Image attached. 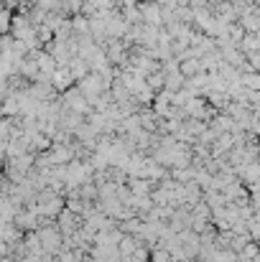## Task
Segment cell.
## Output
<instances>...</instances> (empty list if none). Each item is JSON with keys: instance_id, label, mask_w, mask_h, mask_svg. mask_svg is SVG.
Masks as SVG:
<instances>
[{"instance_id": "1", "label": "cell", "mask_w": 260, "mask_h": 262, "mask_svg": "<svg viewBox=\"0 0 260 262\" xmlns=\"http://www.w3.org/2000/svg\"><path fill=\"white\" fill-rule=\"evenodd\" d=\"M110 87H112V84H107V82H105V79H102L97 72H89L85 79H79V87H77V89L85 94L87 102H97L102 94H107V92H110Z\"/></svg>"}, {"instance_id": "10", "label": "cell", "mask_w": 260, "mask_h": 262, "mask_svg": "<svg viewBox=\"0 0 260 262\" xmlns=\"http://www.w3.org/2000/svg\"><path fill=\"white\" fill-rule=\"evenodd\" d=\"M146 84L153 89V92H161V89L166 87V77H164V72H156V74H148L146 77Z\"/></svg>"}, {"instance_id": "2", "label": "cell", "mask_w": 260, "mask_h": 262, "mask_svg": "<svg viewBox=\"0 0 260 262\" xmlns=\"http://www.w3.org/2000/svg\"><path fill=\"white\" fill-rule=\"evenodd\" d=\"M138 10H141V18H143V26H156L161 28L164 26V18H161V5L158 3H138Z\"/></svg>"}, {"instance_id": "11", "label": "cell", "mask_w": 260, "mask_h": 262, "mask_svg": "<svg viewBox=\"0 0 260 262\" xmlns=\"http://www.w3.org/2000/svg\"><path fill=\"white\" fill-rule=\"evenodd\" d=\"M10 20H13V13L10 10H0V36H8L10 33Z\"/></svg>"}, {"instance_id": "9", "label": "cell", "mask_w": 260, "mask_h": 262, "mask_svg": "<svg viewBox=\"0 0 260 262\" xmlns=\"http://www.w3.org/2000/svg\"><path fill=\"white\" fill-rule=\"evenodd\" d=\"M164 77H166V89L169 92H178V89H184V84H186V79H184L181 72H171V74H164Z\"/></svg>"}, {"instance_id": "3", "label": "cell", "mask_w": 260, "mask_h": 262, "mask_svg": "<svg viewBox=\"0 0 260 262\" xmlns=\"http://www.w3.org/2000/svg\"><path fill=\"white\" fill-rule=\"evenodd\" d=\"M72 84H74V77H72V72H69L67 67H59V69L51 74V87L54 89L67 92V89H72Z\"/></svg>"}, {"instance_id": "5", "label": "cell", "mask_w": 260, "mask_h": 262, "mask_svg": "<svg viewBox=\"0 0 260 262\" xmlns=\"http://www.w3.org/2000/svg\"><path fill=\"white\" fill-rule=\"evenodd\" d=\"M67 69L72 72V77H74V82H79V79H85L87 74H89V64H87L85 59H79V56H74L69 64H67Z\"/></svg>"}, {"instance_id": "8", "label": "cell", "mask_w": 260, "mask_h": 262, "mask_svg": "<svg viewBox=\"0 0 260 262\" xmlns=\"http://www.w3.org/2000/svg\"><path fill=\"white\" fill-rule=\"evenodd\" d=\"M72 33L74 36H89V18L87 15H82V13L72 15Z\"/></svg>"}, {"instance_id": "7", "label": "cell", "mask_w": 260, "mask_h": 262, "mask_svg": "<svg viewBox=\"0 0 260 262\" xmlns=\"http://www.w3.org/2000/svg\"><path fill=\"white\" fill-rule=\"evenodd\" d=\"M178 72L184 74V79H191V77L202 74V64H199V59H186L178 64Z\"/></svg>"}, {"instance_id": "6", "label": "cell", "mask_w": 260, "mask_h": 262, "mask_svg": "<svg viewBox=\"0 0 260 262\" xmlns=\"http://www.w3.org/2000/svg\"><path fill=\"white\" fill-rule=\"evenodd\" d=\"M67 102H69L72 110H77V112H87V107H89V102L85 99V94H82L79 89H69V92H67Z\"/></svg>"}, {"instance_id": "4", "label": "cell", "mask_w": 260, "mask_h": 262, "mask_svg": "<svg viewBox=\"0 0 260 262\" xmlns=\"http://www.w3.org/2000/svg\"><path fill=\"white\" fill-rule=\"evenodd\" d=\"M245 56H250V54H258L260 51V33H245V38L240 41V46H237Z\"/></svg>"}]
</instances>
